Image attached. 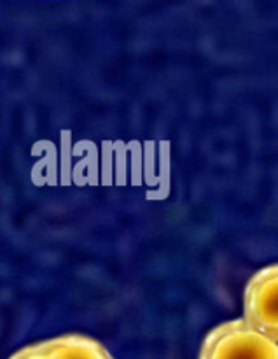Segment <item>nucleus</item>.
Here are the masks:
<instances>
[{
  "instance_id": "1",
  "label": "nucleus",
  "mask_w": 278,
  "mask_h": 359,
  "mask_svg": "<svg viewBox=\"0 0 278 359\" xmlns=\"http://www.w3.org/2000/svg\"><path fill=\"white\" fill-rule=\"evenodd\" d=\"M198 359H278V344L240 318L209 332Z\"/></svg>"
},
{
  "instance_id": "2",
  "label": "nucleus",
  "mask_w": 278,
  "mask_h": 359,
  "mask_svg": "<svg viewBox=\"0 0 278 359\" xmlns=\"http://www.w3.org/2000/svg\"><path fill=\"white\" fill-rule=\"evenodd\" d=\"M277 265L263 266L249 279L244 294V321L263 335L278 337L277 318Z\"/></svg>"
},
{
  "instance_id": "3",
  "label": "nucleus",
  "mask_w": 278,
  "mask_h": 359,
  "mask_svg": "<svg viewBox=\"0 0 278 359\" xmlns=\"http://www.w3.org/2000/svg\"><path fill=\"white\" fill-rule=\"evenodd\" d=\"M39 344L46 359H114L98 340L86 335L72 333Z\"/></svg>"
},
{
  "instance_id": "4",
  "label": "nucleus",
  "mask_w": 278,
  "mask_h": 359,
  "mask_svg": "<svg viewBox=\"0 0 278 359\" xmlns=\"http://www.w3.org/2000/svg\"><path fill=\"white\" fill-rule=\"evenodd\" d=\"M9 359H46V356L41 349V344H32V346L16 351Z\"/></svg>"
}]
</instances>
